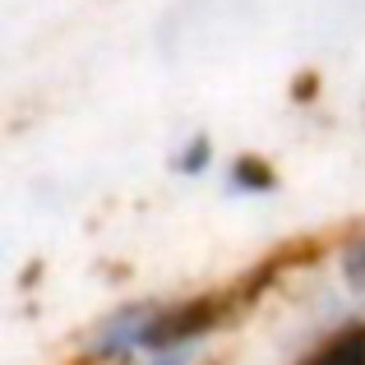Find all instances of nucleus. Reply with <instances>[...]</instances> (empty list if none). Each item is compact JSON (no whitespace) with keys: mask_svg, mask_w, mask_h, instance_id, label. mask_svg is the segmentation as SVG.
I'll use <instances>...</instances> for the list:
<instances>
[{"mask_svg":"<svg viewBox=\"0 0 365 365\" xmlns=\"http://www.w3.org/2000/svg\"><path fill=\"white\" fill-rule=\"evenodd\" d=\"M227 301L232 296H199V301H185V305H176V310H162L153 324H143V333H139V342L143 347H171V342H185V338H195V333H204V329H213L217 319L227 314Z\"/></svg>","mask_w":365,"mask_h":365,"instance_id":"obj_1","label":"nucleus"},{"mask_svg":"<svg viewBox=\"0 0 365 365\" xmlns=\"http://www.w3.org/2000/svg\"><path fill=\"white\" fill-rule=\"evenodd\" d=\"M305 365H365V324H361V329L338 333L329 347H319Z\"/></svg>","mask_w":365,"mask_h":365,"instance_id":"obj_2","label":"nucleus"},{"mask_svg":"<svg viewBox=\"0 0 365 365\" xmlns=\"http://www.w3.org/2000/svg\"><path fill=\"white\" fill-rule=\"evenodd\" d=\"M236 176H241V180H268V171L259 167V162H241V167H236Z\"/></svg>","mask_w":365,"mask_h":365,"instance_id":"obj_3","label":"nucleus"}]
</instances>
